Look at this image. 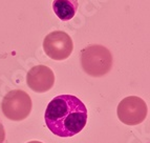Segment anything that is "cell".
I'll return each mask as SVG.
<instances>
[{
    "label": "cell",
    "instance_id": "6da1fadb",
    "mask_svg": "<svg viewBox=\"0 0 150 143\" xmlns=\"http://www.w3.org/2000/svg\"><path fill=\"white\" fill-rule=\"evenodd\" d=\"M87 108L74 95L57 96L44 113L45 124L55 136L66 138L79 134L87 123Z\"/></svg>",
    "mask_w": 150,
    "mask_h": 143
},
{
    "label": "cell",
    "instance_id": "7a4b0ae2",
    "mask_svg": "<svg viewBox=\"0 0 150 143\" xmlns=\"http://www.w3.org/2000/svg\"><path fill=\"white\" fill-rule=\"evenodd\" d=\"M83 70L91 77H102L112 68V55L107 48L93 44L83 48L81 54Z\"/></svg>",
    "mask_w": 150,
    "mask_h": 143
},
{
    "label": "cell",
    "instance_id": "3957f363",
    "mask_svg": "<svg viewBox=\"0 0 150 143\" xmlns=\"http://www.w3.org/2000/svg\"><path fill=\"white\" fill-rule=\"evenodd\" d=\"M33 103L30 95L22 90H13L1 102L2 113L12 121H22L30 116Z\"/></svg>",
    "mask_w": 150,
    "mask_h": 143
},
{
    "label": "cell",
    "instance_id": "277c9868",
    "mask_svg": "<svg viewBox=\"0 0 150 143\" xmlns=\"http://www.w3.org/2000/svg\"><path fill=\"white\" fill-rule=\"evenodd\" d=\"M43 50L45 54L53 60H65L71 55L74 51L73 39L63 31H55L44 38Z\"/></svg>",
    "mask_w": 150,
    "mask_h": 143
},
{
    "label": "cell",
    "instance_id": "5b68a950",
    "mask_svg": "<svg viewBox=\"0 0 150 143\" xmlns=\"http://www.w3.org/2000/svg\"><path fill=\"white\" fill-rule=\"evenodd\" d=\"M118 118L126 125H138L148 115L146 102L140 97L129 96L124 98L118 105Z\"/></svg>",
    "mask_w": 150,
    "mask_h": 143
},
{
    "label": "cell",
    "instance_id": "8992f818",
    "mask_svg": "<svg viewBox=\"0 0 150 143\" xmlns=\"http://www.w3.org/2000/svg\"><path fill=\"white\" fill-rule=\"evenodd\" d=\"M26 83L36 93H45L55 84V74L48 66L36 65L30 68L26 75Z\"/></svg>",
    "mask_w": 150,
    "mask_h": 143
},
{
    "label": "cell",
    "instance_id": "52a82bcc",
    "mask_svg": "<svg viewBox=\"0 0 150 143\" xmlns=\"http://www.w3.org/2000/svg\"><path fill=\"white\" fill-rule=\"evenodd\" d=\"M79 8L78 0H54L53 10L57 17L62 21L73 19Z\"/></svg>",
    "mask_w": 150,
    "mask_h": 143
},
{
    "label": "cell",
    "instance_id": "ba28073f",
    "mask_svg": "<svg viewBox=\"0 0 150 143\" xmlns=\"http://www.w3.org/2000/svg\"><path fill=\"white\" fill-rule=\"evenodd\" d=\"M4 140H5V129L3 124L0 122V143H4Z\"/></svg>",
    "mask_w": 150,
    "mask_h": 143
},
{
    "label": "cell",
    "instance_id": "9c48e42d",
    "mask_svg": "<svg viewBox=\"0 0 150 143\" xmlns=\"http://www.w3.org/2000/svg\"><path fill=\"white\" fill-rule=\"evenodd\" d=\"M28 143H43V142H40V141H30Z\"/></svg>",
    "mask_w": 150,
    "mask_h": 143
}]
</instances>
